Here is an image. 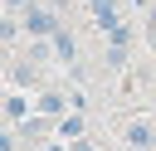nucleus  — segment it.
<instances>
[{
  "mask_svg": "<svg viewBox=\"0 0 156 151\" xmlns=\"http://www.w3.org/2000/svg\"><path fill=\"white\" fill-rule=\"evenodd\" d=\"M58 29H63V19H58L54 10H44V5H29V10H24V34H29V39L44 44V39H54Z\"/></svg>",
  "mask_w": 156,
  "mask_h": 151,
  "instance_id": "nucleus-1",
  "label": "nucleus"
},
{
  "mask_svg": "<svg viewBox=\"0 0 156 151\" xmlns=\"http://www.w3.org/2000/svg\"><path fill=\"white\" fill-rule=\"evenodd\" d=\"M122 141H127V151H156V127L136 117V122L122 127Z\"/></svg>",
  "mask_w": 156,
  "mask_h": 151,
  "instance_id": "nucleus-2",
  "label": "nucleus"
},
{
  "mask_svg": "<svg viewBox=\"0 0 156 151\" xmlns=\"http://www.w3.org/2000/svg\"><path fill=\"white\" fill-rule=\"evenodd\" d=\"M49 44H54V54H58V63H63V68H68V63H78V39H73V29H68V24H63Z\"/></svg>",
  "mask_w": 156,
  "mask_h": 151,
  "instance_id": "nucleus-3",
  "label": "nucleus"
},
{
  "mask_svg": "<svg viewBox=\"0 0 156 151\" xmlns=\"http://www.w3.org/2000/svg\"><path fill=\"white\" fill-rule=\"evenodd\" d=\"M34 107H39V112H44V117H63V107H73V102H68V97H63V93H44V97H39V102H34Z\"/></svg>",
  "mask_w": 156,
  "mask_h": 151,
  "instance_id": "nucleus-4",
  "label": "nucleus"
},
{
  "mask_svg": "<svg viewBox=\"0 0 156 151\" xmlns=\"http://www.w3.org/2000/svg\"><path fill=\"white\" fill-rule=\"evenodd\" d=\"M5 122H29V102H24L20 93L5 97Z\"/></svg>",
  "mask_w": 156,
  "mask_h": 151,
  "instance_id": "nucleus-5",
  "label": "nucleus"
},
{
  "mask_svg": "<svg viewBox=\"0 0 156 151\" xmlns=\"http://www.w3.org/2000/svg\"><path fill=\"white\" fill-rule=\"evenodd\" d=\"M58 136L78 141V136H83V112H73V107H68V117H58Z\"/></svg>",
  "mask_w": 156,
  "mask_h": 151,
  "instance_id": "nucleus-6",
  "label": "nucleus"
},
{
  "mask_svg": "<svg viewBox=\"0 0 156 151\" xmlns=\"http://www.w3.org/2000/svg\"><path fill=\"white\" fill-rule=\"evenodd\" d=\"M127 49H132V44H107V49H102V63H107V68H127Z\"/></svg>",
  "mask_w": 156,
  "mask_h": 151,
  "instance_id": "nucleus-7",
  "label": "nucleus"
},
{
  "mask_svg": "<svg viewBox=\"0 0 156 151\" xmlns=\"http://www.w3.org/2000/svg\"><path fill=\"white\" fill-rule=\"evenodd\" d=\"M34 0H5V15H20V10H29Z\"/></svg>",
  "mask_w": 156,
  "mask_h": 151,
  "instance_id": "nucleus-8",
  "label": "nucleus"
},
{
  "mask_svg": "<svg viewBox=\"0 0 156 151\" xmlns=\"http://www.w3.org/2000/svg\"><path fill=\"white\" fill-rule=\"evenodd\" d=\"M146 34H151V39H156V5H151V10H146Z\"/></svg>",
  "mask_w": 156,
  "mask_h": 151,
  "instance_id": "nucleus-9",
  "label": "nucleus"
},
{
  "mask_svg": "<svg viewBox=\"0 0 156 151\" xmlns=\"http://www.w3.org/2000/svg\"><path fill=\"white\" fill-rule=\"evenodd\" d=\"M73 151H98V146H93V141H83V136H78V141H73Z\"/></svg>",
  "mask_w": 156,
  "mask_h": 151,
  "instance_id": "nucleus-10",
  "label": "nucleus"
},
{
  "mask_svg": "<svg viewBox=\"0 0 156 151\" xmlns=\"http://www.w3.org/2000/svg\"><path fill=\"white\" fill-rule=\"evenodd\" d=\"M132 5H151V0H132Z\"/></svg>",
  "mask_w": 156,
  "mask_h": 151,
  "instance_id": "nucleus-11",
  "label": "nucleus"
}]
</instances>
